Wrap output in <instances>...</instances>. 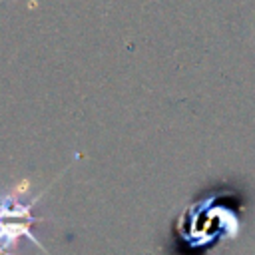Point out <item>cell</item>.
<instances>
[{
  "instance_id": "cell-1",
  "label": "cell",
  "mask_w": 255,
  "mask_h": 255,
  "mask_svg": "<svg viewBox=\"0 0 255 255\" xmlns=\"http://www.w3.org/2000/svg\"><path fill=\"white\" fill-rule=\"evenodd\" d=\"M40 197H36L32 203H20L10 195H0V255H10V251L18 247V241L22 237H28L38 245V249L48 253L40 239L30 231V225L36 221V217L32 215V207Z\"/></svg>"
}]
</instances>
